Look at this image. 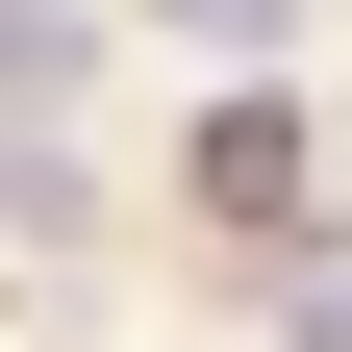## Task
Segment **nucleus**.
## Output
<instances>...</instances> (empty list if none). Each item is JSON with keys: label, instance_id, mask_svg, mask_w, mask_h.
Listing matches in <instances>:
<instances>
[{"label": "nucleus", "instance_id": "1", "mask_svg": "<svg viewBox=\"0 0 352 352\" xmlns=\"http://www.w3.org/2000/svg\"><path fill=\"white\" fill-rule=\"evenodd\" d=\"M176 176H201V227H252V252L327 227V126H302V101H201V151H176Z\"/></svg>", "mask_w": 352, "mask_h": 352}, {"label": "nucleus", "instance_id": "2", "mask_svg": "<svg viewBox=\"0 0 352 352\" xmlns=\"http://www.w3.org/2000/svg\"><path fill=\"white\" fill-rule=\"evenodd\" d=\"M51 51H76V25H51V0H0V126H25V101H51Z\"/></svg>", "mask_w": 352, "mask_h": 352}, {"label": "nucleus", "instance_id": "3", "mask_svg": "<svg viewBox=\"0 0 352 352\" xmlns=\"http://www.w3.org/2000/svg\"><path fill=\"white\" fill-rule=\"evenodd\" d=\"M277 352H352V277H277Z\"/></svg>", "mask_w": 352, "mask_h": 352}, {"label": "nucleus", "instance_id": "4", "mask_svg": "<svg viewBox=\"0 0 352 352\" xmlns=\"http://www.w3.org/2000/svg\"><path fill=\"white\" fill-rule=\"evenodd\" d=\"M176 25H201V51H277V25H302V0H176Z\"/></svg>", "mask_w": 352, "mask_h": 352}]
</instances>
